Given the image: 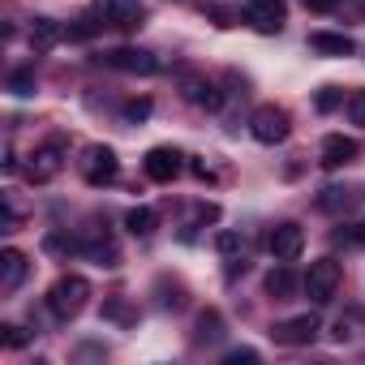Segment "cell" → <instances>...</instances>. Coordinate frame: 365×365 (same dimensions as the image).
<instances>
[{"instance_id": "cell-1", "label": "cell", "mask_w": 365, "mask_h": 365, "mask_svg": "<svg viewBox=\"0 0 365 365\" xmlns=\"http://www.w3.org/2000/svg\"><path fill=\"white\" fill-rule=\"evenodd\" d=\"M86 301H91V284H86L82 275H61V279L48 288V309H52L61 322L78 318V314L86 309Z\"/></svg>"}, {"instance_id": "cell-2", "label": "cell", "mask_w": 365, "mask_h": 365, "mask_svg": "<svg viewBox=\"0 0 365 365\" xmlns=\"http://www.w3.org/2000/svg\"><path fill=\"white\" fill-rule=\"evenodd\" d=\"M78 168H82V180H86L91 190H103V185H112V180H116L120 159H116L112 146H86L82 159H78Z\"/></svg>"}, {"instance_id": "cell-3", "label": "cell", "mask_w": 365, "mask_h": 365, "mask_svg": "<svg viewBox=\"0 0 365 365\" xmlns=\"http://www.w3.org/2000/svg\"><path fill=\"white\" fill-rule=\"evenodd\" d=\"M250 133H254L262 146H279V142H288V133H292V116H288L279 103H262V108L250 116Z\"/></svg>"}, {"instance_id": "cell-4", "label": "cell", "mask_w": 365, "mask_h": 365, "mask_svg": "<svg viewBox=\"0 0 365 365\" xmlns=\"http://www.w3.org/2000/svg\"><path fill=\"white\" fill-rule=\"evenodd\" d=\"M339 284H344V267H339L335 258L309 262V271H305V292H309L314 305H327V301L339 292Z\"/></svg>"}, {"instance_id": "cell-5", "label": "cell", "mask_w": 365, "mask_h": 365, "mask_svg": "<svg viewBox=\"0 0 365 365\" xmlns=\"http://www.w3.org/2000/svg\"><path fill=\"white\" fill-rule=\"evenodd\" d=\"M241 22L254 26L258 35H279L288 22V0H245Z\"/></svg>"}, {"instance_id": "cell-6", "label": "cell", "mask_w": 365, "mask_h": 365, "mask_svg": "<svg viewBox=\"0 0 365 365\" xmlns=\"http://www.w3.org/2000/svg\"><path fill=\"white\" fill-rule=\"evenodd\" d=\"M95 18H103L116 31H142L146 26V5L142 0H99Z\"/></svg>"}, {"instance_id": "cell-7", "label": "cell", "mask_w": 365, "mask_h": 365, "mask_svg": "<svg viewBox=\"0 0 365 365\" xmlns=\"http://www.w3.org/2000/svg\"><path fill=\"white\" fill-rule=\"evenodd\" d=\"M99 61H103L108 69H116V73H138V78L159 73V56L146 52V48H112V52H103Z\"/></svg>"}, {"instance_id": "cell-8", "label": "cell", "mask_w": 365, "mask_h": 365, "mask_svg": "<svg viewBox=\"0 0 365 365\" xmlns=\"http://www.w3.org/2000/svg\"><path fill=\"white\" fill-rule=\"evenodd\" d=\"M318 314H297V318H284V322H275L271 327V339L279 344V348H305V344H314L318 339Z\"/></svg>"}, {"instance_id": "cell-9", "label": "cell", "mask_w": 365, "mask_h": 365, "mask_svg": "<svg viewBox=\"0 0 365 365\" xmlns=\"http://www.w3.org/2000/svg\"><path fill=\"white\" fill-rule=\"evenodd\" d=\"M267 250H271L275 262H292V258H301V250H305V228L292 224V220L275 224L271 237H267Z\"/></svg>"}, {"instance_id": "cell-10", "label": "cell", "mask_w": 365, "mask_h": 365, "mask_svg": "<svg viewBox=\"0 0 365 365\" xmlns=\"http://www.w3.org/2000/svg\"><path fill=\"white\" fill-rule=\"evenodd\" d=\"M180 159L185 155H180L176 146H150L146 159H142V172L155 180V185H172V180L180 176Z\"/></svg>"}, {"instance_id": "cell-11", "label": "cell", "mask_w": 365, "mask_h": 365, "mask_svg": "<svg viewBox=\"0 0 365 365\" xmlns=\"http://www.w3.org/2000/svg\"><path fill=\"white\" fill-rule=\"evenodd\" d=\"M78 241H82V254H86L91 262H99V267H120V250L112 245L108 224H91Z\"/></svg>"}, {"instance_id": "cell-12", "label": "cell", "mask_w": 365, "mask_h": 365, "mask_svg": "<svg viewBox=\"0 0 365 365\" xmlns=\"http://www.w3.org/2000/svg\"><path fill=\"white\" fill-rule=\"evenodd\" d=\"M180 95H185L194 108H207V112L224 108V91L211 78H202V73H180Z\"/></svg>"}, {"instance_id": "cell-13", "label": "cell", "mask_w": 365, "mask_h": 365, "mask_svg": "<svg viewBox=\"0 0 365 365\" xmlns=\"http://www.w3.org/2000/svg\"><path fill=\"white\" fill-rule=\"evenodd\" d=\"M61 168H65V150H61V142H48V146H39V150L31 155L26 180H31V185H48V180H52Z\"/></svg>"}, {"instance_id": "cell-14", "label": "cell", "mask_w": 365, "mask_h": 365, "mask_svg": "<svg viewBox=\"0 0 365 365\" xmlns=\"http://www.w3.org/2000/svg\"><path fill=\"white\" fill-rule=\"evenodd\" d=\"M352 159H356V142H352V138H344V133H327V138H322L318 163H322L327 172H335V168H348Z\"/></svg>"}, {"instance_id": "cell-15", "label": "cell", "mask_w": 365, "mask_h": 365, "mask_svg": "<svg viewBox=\"0 0 365 365\" xmlns=\"http://www.w3.org/2000/svg\"><path fill=\"white\" fill-rule=\"evenodd\" d=\"M26 271H31V258L22 250H5V254H0V288H5V292L22 288Z\"/></svg>"}, {"instance_id": "cell-16", "label": "cell", "mask_w": 365, "mask_h": 365, "mask_svg": "<svg viewBox=\"0 0 365 365\" xmlns=\"http://www.w3.org/2000/svg\"><path fill=\"white\" fill-rule=\"evenodd\" d=\"M61 39H65V26L61 22H52V18H35L31 22V48L35 52H52Z\"/></svg>"}, {"instance_id": "cell-17", "label": "cell", "mask_w": 365, "mask_h": 365, "mask_svg": "<svg viewBox=\"0 0 365 365\" xmlns=\"http://www.w3.org/2000/svg\"><path fill=\"white\" fill-rule=\"evenodd\" d=\"M309 48H314V52H322V56H352V48H356V43H352L348 35L314 31V35H309Z\"/></svg>"}, {"instance_id": "cell-18", "label": "cell", "mask_w": 365, "mask_h": 365, "mask_svg": "<svg viewBox=\"0 0 365 365\" xmlns=\"http://www.w3.org/2000/svg\"><path fill=\"white\" fill-rule=\"evenodd\" d=\"M297 292V275L288 271V262H279L271 275H267V297H275V301H288Z\"/></svg>"}, {"instance_id": "cell-19", "label": "cell", "mask_w": 365, "mask_h": 365, "mask_svg": "<svg viewBox=\"0 0 365 365\" xmlns=\"http://www.w3.org/2000/svg\"><path fill=\"white\" fill-rule=\"evenodd\" d=\"M194 339H198V344H220V339H224V314H220V309H202Z\"/></svg>"}, {"instance_id": "cell-20", "label": "cell", "mask_w": 365, "mask_h": 365, "mask_svg": "<svg viewBox=\"0 0 365 365\" xmlns=\"http://www.w3.org/2000/svg\"><path fill=\"white\" fill-rule=\"evenodd\" d=\"M5 91H9V95H18V99H31V95H35V69H31V65H22V69H9V78H5Z\"/></svg>"}, {"instance_id": "cell-21", "label": "cell", "mask_w": 365, "mask_h": 365, "mask_svg": "<svg viewBox=\"0 0 365 365\" xmlns=\"http://www.w3.org/2000/svg\"><path fill=\"white\" fill-rule=\"evenodd\" d=\"M155 224H159V215H155L150 207H133V211H125V228H129L133 237H150Z\"/></svg>"}, {"instance_id": "cell-22", "label": "cell", "mask_w": 365, "mask_h": 365, "mask_svg": "<svg viewBox=\"0 0 365 365\" xmlns=\"http://www.w3.org/2000/svg\"><path fill=\"white\" fill-rule=\"evenodd\" d=\"M348 202H352V194H348V190H339V185H327V190L318 194V207H322V211H331V215H335V211H348Z\"/></svg>"}, {"instance_id": "cell-23", "label": "cell", "mask_w": 365, "mask_h": 365, "mask_svg": "<svg viewBox=\"0 0 365 365\" xmlns=\"http://www.w3.org/2000/svg\"><path fill=\"white\" fill-rule=\"evenodd\" d=\"M215 250H220L224 258H241V254H245V237L232 232V228H224V232L215 237Z\"/></svg>"}, {"instance_id": "cell-24", "label": "cell", "mask_w": 365, "mask_h": 365, "mask_svg": "<svg viewBox=\"0 0 365 365\" xmlns=\"http://www.w3.org/2000/svg\"><path fill=\"white\" fill-rule=\"evenodd\" d=\"M43 250L48 254H82V241L78 237H65V232H48L43 237Z\"/></svg>"}, {"instance_id": "cell-25", "label": "cell", "mask_w": 365, "mask_h": 365, "mask_svg": "<svg viewBox=\"0 0 365 365\" xmlns=\"http://www.w3.org/2000/svg\"><path fill=\"white\" fill-rule=\"evenodd\" d=\"M150 108H155V103H150L146 95H142V99H129V103L120 108V120H125V125H142V120L150 116Z\"/></svg>"}, {"instance_id": "cell-26", "label": "cell", "mask_w": 365, "mask_h": 365, "mask_svg": "<svg viewBox=\"0 0 365 365\" xmlns=\"http://www.w3.org/2000/svg\"><path fill=\"white\" fill-rule=\"evenodd\" d=\"M339 103H344V91H339V86H322V91H318V99H314V108H318V112H335Z\"/></svg>"}, {"instance_id": "cell-27", "label": "cell", "mask_w": 365, "mask_h": 365, "mask_svg": "<svg viewBox=\"0 0 365 365\" xmlns=\"http://www.w3.org/2000/svg\"><path fill=\"white\" fill-rule=\"evenodd\" d=\"M103 318H112V322H125V327H129V322H138V314H133V309H129V305H125L120 297L103 305Z\"/></svg>"}, {"instance_id": "cell-28", "label": "cell", "mask_w": 365, "mask_h": 365, "mask_svg": "<svg viewBox=\"0 0 365 365\" xmlns=\"http://www.w3.org/2000/svg\"><path fill=\"white\" fill-rule=\"evenodd\" d=\"M0 344H5V348H26V344H31V335H26L22 327L5 322V327H0Z\"/></svg>"}, {"instance_id": "cell-29", "label": "cell", "mask_w": 365, "mask_h": 365, "mask_svg": "<svg viewBox=\"0 0 365 365\" xmlns=\"http://www.w3.org/2000/svg\"><path fill=\"white\" fill-rule=\"evenodd\" d=\"M348 120L365 129V91H352L348 95Z\"/></svg>"}, {"instance_id": "cell-30", "label": "cell", "mask_w": 365, "mask_h": 365, "mask_svg": "<svg viewBox=\"0 0 365 365\" xmlns=\"http://www.w3.org/2000/svg\"><path fill=\"white\" fill-rule=\"evenodd\" d=\"M220 220V207L215 202H198L194 207V224H215Z\"/></svg>"}, {"instance_id": "cell-31", "label": "cell", "mask_w": 365, "mask_h": 365, "mask_svg": "<svg viewBox=\"0 0 365 365\" xmlns=\"http://www.w3.org/2000/svg\"><path fill=\"white\" fill-rule=\"evenodd\" d=\"M301 5H305L309 14H335V9H339V0H301Z\"/></svg>"}, {"instance_id": "cell-32", "label": "cell", "mask_w": 365, "mask_h": 365, "mask_svg": "<svg viewBox=\"0 0 365 365\" xmlns=\"http://www.w3.org/2000/svg\"><path fill=\"white\" fill-rule=\"evenodd\" d=\"M241 361L254 365V361H258V348H232V352H228V365H241Z\"/></svg>"}, {"instance_id": "cell-33", "label": "cell", "mask_w": 365, "mask_h": 365, "mask_svg": "<svg viewBox=\"0 0 365 365\" xmlns=\"http://www.w3.org/2000/svg\"><path fill=\"white\" fill-rule=\"evenodd\" d=\"M211 18H215V26H232V18H241V14H232V9H207Z\"/></svg>"}, {"instance_id": "cell-34", "label": "cell", "mask_w": 365, "mask_h": 365, "mask_svg": "<svg viewBox=\"0 0 365 365\" xmlns=\"http://www.w3.org/2000/svg\"><path fill=\"white\" fill-rule=\"evenodd\" d=\"M194 176H198V180H211V168H207L202 159H194Z\"/></svg>"}, {"instance_id": "cell-35", "label": "cell", "mask_w": 365, "mask_h": 365, "mask_svg": "<svg viewBox=\"0 0 365 365\" xmlns=\"http://www.w3.org/2000/svg\"><path fill=\"white\" fill-rule=\"evenodd\" d=\"M331 335H335V339H339V344H344V339H348V335H352V327H348V322H335V331H331Z\"/></svg>"}, {"instance_id": "cell-36", "label": "cell", "mask_w": 365, "mask_h": 365, "mask_svg": "<svg viewBox=\"0 0 365 365\" xmlns=\"http://www.w3.org/2000/svg\"><path fill=\"white\" fill-rule=\"evenodd\" d=\"M361 232H365V224H361Z\"/></svg>"}]
</instances>
